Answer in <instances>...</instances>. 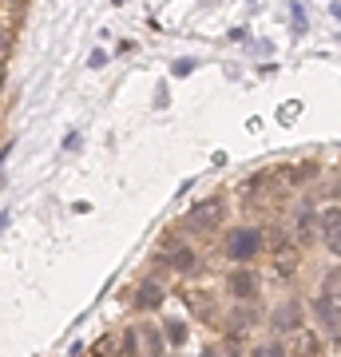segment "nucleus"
I'll return each mask as SVG.
<instances>
[{
    "label": "nucleus",
    "instance_id": "39448f33",
    "mask_svg": "<svg viewBox=\"0 0 341 357\" xmlns=\"http://www.w3.org/2000/svg\"><path fill=\"white\" fill-rule=\"evenodd\" d=\"M294 357H321V337L314 330H294V345H290Z\"/></svg>",
    "mask_w": 341,
    "mask_h": 357
},
{
    "label": "nucleus",
    "instance_id": "20e7f679",
    "mask_svg": "<svg viewBox=\"0 0 341 357\" xmlns=\"http://www.w3.org/2000/svg\"><path fill=\"white\" fill-rule=\"evenodd\" d=\"M270 255H274V270H278L282 278L298 274V262H302V250H298V243H282V246H274Z\"/></svg>",
    "mask_w": 341,
    "mask_h": 357
},
{
    "label": "nucleus",
    "instance_id": "dca6fc26",
    "mask_svg": "<svg viewBox=\"0 0 341 357\" xmlns=\"http://www.w3.org/2000/svg\"><path fill=\"white\" fill-rule=\"evenodd\" d=\"M0 88H4V64H0Z\"/></svg>",
    "mask_w": 341,
    "mask_h": 357
},
{
    "label": "nucleus",
    "instance_id": "7ed1b4c3",
    "mask_svg": "<svg viewBox=\"0 0 341 357\" xmlns=\"http://www.w3.org/2000/svg\"><path fill=\"white\" fill-rule=\"evenodd\" d=\"M302 318H305V310H302V302H282L274 314H270V321H274V330H302Z\"/></svg>",
    "mask_w": 341,
    "mask_h": 357
},
{
    "label": "nucleus",
    "instance_id": "423d86ee",
    "mask_svg": "<svg viewBox=\"0 0 341 357\" xmlns=\"http://www.w3.org/2000/svg\"><path fill=\"white\" fill-rule=\"evenodd\" d=\"M227 286H230V294L238 298V302H250L254 294H258V278H254L250 270H234L227 278Z\"/></svg>",
    "mask_w": 341,
    "mask_h": 357
},
{
    "label": "nucleus",
    "instance_id": "f8f14e48",
    "mask_svg": "<svg viewBox=\"0 0 341 357\" xmlns=\"http://www.w3.org/2000/svg\"><path fill=\"white\" fill-rule=\"evenodd\" d=\"M91 354H96V357H115V354H119V349H115V337H112V333H103L100 342L91 345Z\"/></svg>",
    "mask_w": 341,
    "mask_h": 357
},
{
    "label": "nucleus",
    "instance_id": "ddd939ff",
    "mask_svg": "<svg viewBox=\"0 0 341 357\" xmlns=\"http://www.w3.org/2000/svg\"><path fill=\"white\" fill-rule=\"evenodd\" d=\"M171 266H175V270H190V266H195V255H190V250H175V255H171Z\"/></svg>",
    "mask_w": 341,
    "mask_h": 357
},
{
    "label": "nucleus",
    "instance_id": "0eeeda50",
    "mask_svg": "<svg viewBox=\"0 0 341 357\" xmlns=\"http://www.w3.org/2000/svg\"><path fill=\"white\" fill-rule=\"evenodd\" d=\"M314 306H317V318L329 326V337L338 342V294H321Z\"/></svg>",
    "mask_w": 341,
    "mask_h": 357
},
{
    "label": "nucleus",
    "instance_id": "9b49d317",
    "mask_svg": "<svg viewBox=\"0 0 341 357\" xmlns=\"http://www.w3.org/2000/svg\"><path fill=\"white\" fill-rule=\"evenodd\" d=\"M250 357H286V345L282 342H258L250 349Z\"/></svg>",
    "mask_w": 341,
    "mask_h": 357
},
{
    "label": "nucleus",
    "instance_id": "9d476101",
    "mask_svg": "<svg viewBox=\"0 0 341 357\" xmlns=\"http://www.w3.org/2000/svg\"><path fill=\"white\" fill-rule=\"evenodd\" d=\"M246 326H254V310L250 306H234V314H230V337H242Z\"/></svg>",
    "mask_w": 341,
    "mask_h": 357
},
{
    "label": "nucleus",
    "instance_id": "4468645a",
    "mask_svg": "<svg viewBox=\"0 0 341 357\" xmlns=\"http://www.w3.org/2000/svg\"><path fill=\"white\" fill-rule=\"evenodd\" d=\"M8 52H13V36H8V32H0V64L8 60Z\"/></svg>",
    "mask_w": 341,
    "mask_h": 357
},
{
    "label": "nucleus",
    "instance_id": "f03ea898",
    "mask_svg": "<svg viewBox=\"0 0 341 357\" xmlns=\"http://www.w3.org/2000/svg\"><path fill=\"white\" fill-rule=\"evenodd\" d=\"M187 227L190 230H218L222 227V199H206V203H199L187 215Z\"/></svg>",
    "mask_w": 341,
    "mask_h": 357
},
{
    "label": "nucleus",
    "instance_id": "f257e3e1",
    "mask_svg": "<svg viewBox=\"0 0 341 357\" xmlns=\"http://www.w3.org/2000/svg\"><path fill=\"white\" fill-rule=\"evenodd\" d=\"M262 230L258 227H238V230H230V243H227V255L230 258H238V262H246V258H254L258 250H262Z\"/></svg>",
    "mask_w": 341,
    "mask_h": 357
},
{
    "label": "nucleus",
    "instance_id": "2eb2a0df",
    "mask_svg": "<svg viewBox=\"0 0 341 357\" xmlns=\"http://www.w3.org/2000/svg\"><path fill=\"white\" fill-rule=\"evenodd\" d=\"M167 330H171V342H187V337H183V321H167Z\"/></svg>",
    "mask_w": 341,
    "mask_h": 357
},
{
    "label": "nucleus",
    "instance_id": "1a4fd4ad",
    "mask_svg": "<svg viewBox=\"0 0 341 357\" xmlns=\"http://www.w3.org/2000/svg\"><path fill=\"white\" fill-rule=\"evenodd\" d=\"M321 238H326L329 255H338L341 250V227H338V206H329L326 218H321Z\"/></svg>",
    "mask_w": 341,
    "mask_h": 357
},
{
    "label": "nucleus",
    "instance_id": "6e6552de",
    "mask_svg": "<svg viewBox=\"0 0 341 357\" xmlns=\"http://www.w3.org/2000/svg\"><path fill=\"white\" fill-rule=\"evenodd\" d=\"M163 302H167V294H163L159 282H143L139 290H135V306L139 310H159Z\"/></svg>",
    "mask_w": 341,
    "mask_h": 357
}]
</instances>
